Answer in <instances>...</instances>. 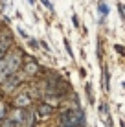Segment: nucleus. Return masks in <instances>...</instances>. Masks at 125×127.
<instances>
[{
	"instance_id": "14",
	"label": "nucleus",
	"mask_w": 125,
	"mask_h": 127,
	"mask_svg": "<svg viewBox=\"0 0 125 127\" xmlns=\"http://www.w3.org/2000/svg\"><path fill=\"white\" fill-rule=\"evenodd\" d=\"M72 22L75 24V28H77V26H79V20H77V17H75V15H72Z\"/></svg>"
},
{
	"instance_id": "5",
	"label": "nucleus",
	"mask_w": 125,
	"mask_h": 127,
	"mask_svg": "<svg viewBox=\"0 0 125 127\" xmlns=\"http://www.w3.org/2000/svg\"><path fill=\"white\" fill-rule=\"evenodd\" d=\"M37 114L41 116V118H48L50 114H53V107H51V105H48V103H39Z\"/></svg>"
},
{
	"instance_id": "1",
	"label": "nucleus",
	"mask_w": 125,
	"mask_h": 127,
	"mask_svg": "<svg viewBox=\"0 0 125 127\" xmlns=\"http://www.w3.org/2000/svg\"><path fill=\"white\" fill-rule=\"evenodd\" d=\"M59 124H61V127H83L85 125V112L81 109H70V111L61 114Z\"/></svg>"
},
{
	"instance_id": "17",
	"label": "nucleus",
	"mask_w": 125,
	"mask_h": 127,
	"mask_svg": "<svg viewBox=\"0 0 125 127\" xmlns=\"http://www.w3.org/2000/svg\"><path fill=\"white\" fill-rule=\"evenodd\" d=\"M28 2H29V4H35V0H28Z\"/></svg>"
},
{
	"instance_id": "3",
	"label": "nucleus",
	"mask_w": 125,
	"mask_h": 127,
	"mask_svg": "<svg viewBox=\"0 0 125 127\" xmlns=\"http://www.w3.org/2000/svg\"><path fill=\"white\" fill-rule=\"evenodd\" d=\"M13 44V39H11V35H4L2 37V41H0V61H4L6 59V55L9 54V48Z\"/></svg>"
},
{
	"instance_id": "15",
	"label": "nucleus",
	"mask_w": 125,
	"mask_h": 127,
	"mask_svg": "<svg viewBox=\"0 0 125 127\" xmlns=\"http://www.w3.org/2000/svg\"><path fill=\"white\" fill-rule=\"evenodd\" d=\"M39 44H42V48H44V50H46V52H50V46H48V44H46V42H44V41H42V42H39Z\"/></svg>"
},
{
	"instance_id": "13",
	"label": "nucleus",
	"mask_w": 125,
	"mask_h": 127,
	"mask_svg": "<svg viewBox=\"0 0 125 127\" xmlns=\"http://www.w3.org/2000/svg\"><path fill=\"white\" fill-rule=\"evenodd\" d=\"M41 2H42V4H44V6H46V7H48V9H50V11H51V9H53V6H51V4H50V0H41Z\"/></svg>"
},
{
	"instance_id": "10",
	"label": "nucleus",
	"mask_w": 125,
	"mask_h": 127,
	"mask_svg": "<svg viewBox=\"0 0 125 127\" xmlns=\"http://www.w3.org/2000/svg\"><path fill=\"white\" fill-rule=\"evenodd\" d=\"M64 48H66V52H68V55H70L72 59H74V52H72V46H70V41H68L66 37H64Z\"/></svg>"
},
{
	"instance_id": "2",
	"label": "nucleus",
	"mask_w": 125,
	"mask_h": 127,
	"mask_svg": "<svg viewBox=\"0 0 125 127\" xmlns=\"http://www.w3.org/2000/svg\"><path fill=\"white\" fill-rule=\"evenodd\" d=\"M13 105H15V109H28L31 105V98L28 92H20L13 98Z\"/></svg>"
},
{
	"instance_id": "7",
	"label": "nucleus",
	"mask_w": 125,
	"mask_h": 127,
	"mask_svg": "<svg viewBox=\"0 0 125 127\" xmlns=\"http://www.w3.org/2000/svg\"><path fill=\"white\" fill-rule=\"evenodd\" d=\"M98 11H100V15H101L100 17V22H105V17L109 15V11H110L109 6H107L105 2H100V4H98Z\"/></svg>"
},
{
	"instance_id": "12",
	"label": "nucleus",
	"mask_w": 125,
	"mask_h": 127,
	"mask_svg": "<svg viewBox=\"0 0 125 127\" xmlns=\"http://www.w3.org/2000/svg\"><path fill=\"white\" fill-rule=\"evenodd\" d=\"M6 118H7V114H6V105L0 103V122H4Z\"/></svg>"
},
{
	"instance_id": "4",
	"label": "nucleus",
	"mask_w": 125,
	"mask_h": 127,
	"mask_svg": "<svg viewBox=\"0 0 125 127\" xmlns=\"http://www.w3.org/2000/svg\"><path fill=\"white\" fill-rule=\"evenodd\" d=\"M24 70H26V74H28V76H37V74L41 72V64H39L33 57H28Z\"/></svg>"
},
{
	"instance_id": "11",
	"label": "nucleus",
	"mask_w": 125,
	"mask_h": 127,
	"mask_svg": "<svg viewBox=\"0 0 125 127\" xmlns=\"http://www.w3.org/2000/svg\"><path fill=\"white\" fill-rule=\"evenodd\" d=\"M85 90H87V94H88V101H90V103H94V96H92V87H90V83H87Z\"/></svg>"
},
{
	"instance_id": "6",
	"label": "nucleus",
	"mask_w": 125,
	"mask_h": 127,
	"mask_svg": "<svg viewBox=\"0 0 125 127\" xmlns=\"http://www.w3.org/2000/svg\"><path fill=\"white\" fill-rule=\"evenodd\" d=\"M19 85H20V77L15 74V76H11L9 79L4 81V90H13L15 87H19Z\"/></svg>"
},
{
	"instance_id": "16",
	"label": "nucleus",
	"mask_w": 125,
	"mask_h": 127,
	"mask_svg": "<svg viewBox=\"0 0 125 127\" xmlns=\"http://www.w3.org/2000/svg\"><path fill=\"white\" fill-rule=\"evenodd\" d=\"M114 48H116V52H118V54H125V50H123L122 46H114Z\"/></svg>"
},
{
	"instance_id": "8",
	"label": "nucleus",
	"mask_w": 125,
	"mask_h": 127,
	"mask_svg": "<svg viewBox=\"0 0 125 127\" xmlns=\"http://www.w3.org/2000/svg\"><path fill=\"white\" fill-rule=\"evenodd\" d=\"M103 87H105V90L110 89V74H109V68L103 64Z\"/></svg>"
},
{
	"instance_id": "9",
	"label": "nucleus",
	"mask_w": 125,
	"mask_h": 127,
	"mask_svg": "<svg viewBox=\"0 0 125 127\" xmlns=\"http://www.w3.org/2000/svg\"><path fill=\"white\" fill-rule=\"evenodd\" d=\"M33 124H35V122H33V114L28 111V116H26V120H24L22 127H33Z\"/></svg>"
}]
</instances>
